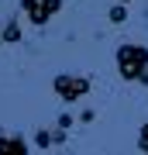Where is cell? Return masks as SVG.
Returning <instances> with one entry per match:
<instances>
[{
	"instance_id": "6da1fadb",
	"label": "cell",
	"mask_w": 148,
	"mask_h": 155,
	"mask_svg": "<svg viewBox=\"0 0 148 155\" xmlns=\"http://www.w3.org/2000/svg\"><path fill=\"white\" fill-rule=\"evenodd\" d=\"M114 62H117V72H121L124 83H141V76L148 72V45H134V41L117 45Z\"/></svg>"
},
{
	"instance_id": "7a4b0ae2",
	"label": "cell",
	"mask_w": 148,
	"mask_h": 155,
	"mask_svg": "<svg viewBox=\"0 0 148 155\" xmlns=\"http://www.w3.org/2000/svg\"><path fill=\"white\" fill-rule=\"evenodd\" d=\"M90 79L86 76H76V72H59V76L52 79V90H55V97L59 100H66V104H76V100H83L90 93Z\"/></svg>"
},
{
	"instance_id": "3957f363",
	"label": "cell",
	"mask_w": 148,
	"mask_h": 155,
	"mask_svg": "<svg viewBox=\"0 0 148 155\" xmlns=\"http://www.w3.org/2000/svg\"><path fill=\"white\" fill-rule=\"evenodd\" d=\"M21 11H24V17L35 28H45V24L62 11V0H21Z\"/></svg>"
},
{
	"instance_id": "277c9868",
	"label": "cell",
	"mask_w": 148,
	"mask_h": 155,
	"mask_svg": "<svg viewBox=\"0 0 148 155\" xmlns=\"http://www.w3.org/2000/svg\"><path fill=\"white\" fill-rule=\"evenodd\" d=\"M0 155H31L24 134H11V131H0Z\"/></svg>"
},
{
	"instance_id": "5b68a950",
	"label": "cell",
	"mask_w": 148,
	"mask_h": 155,
	"mask_svg": "<svg viewBox=\"0 0 148 155\" xmlns=\"http://www.w3.org/2000/svg\"><path fill=\"white\" fill-rule=\"evenodd\" d=\"M24 35H21V24H17V17H11V21L4 24V31H0V41L4 45H17Z\"/></svg>"
},
{
	"instance_id": "8992f818",
	"label": "cell",
	"mask_w": 148,
	"mask_h": 155,
	"mask_svg": "<svg viewBox=\"0 0 148 155\" xmlns=\"http://www.w3.org/2000/svg\"><path fill=\"white\" fill-rule=\"evenodd\" d=\"M107 21H110V24H124V21H127V7L110 4V7H107Z\"/></svg>"
},
{
	"instance_id": "52a82bcc",
	"label": "cell",
	"mask_w": 148,
	"mask_h": 155,
	"mask_svg": "<svg viewBox=\"0 0 148 155\" xmlns=\"http://www.w3.org/2000/svg\"><path fill=\"white\" fill-rule=\"evenodd\" d=\"M35 145H38V148H52V131L48 127H38V131H35Z\"/></svg>"
},
{
	"instance_id": "ba28073f",
	"label": "cell",
	"mask_w": 148,
	"mask_h": 155,
	"mask_svg": "<svg viewBox=\"0 0 148 155\" xmlns=\"http://www.w3.org/2000/svg\"><path fill=\"white\" fill-rule=\"evenodd\" d=\"M138 148H141V155H148V121L138 127Z\"/></svg>"
},
{
	"instance_id": "9c48e42d",
	"label": "cell",
	"mask_w": 148,
	"mask_h": 155,
	"mask_svg": "<svg viewBox=\"0 0 148 155\" xmlns=\"http://www.w3.org/2000/svg\"><path fill=\"white\" fill-rule=\"evenodd\" d=\"M69 124H72V114H59V131H66Z\"/></svg>"
},
{
	"instance_id": "30bf717a",
	"label": "cell",
	"mask_w": 148,
	"mask_h": 155,
	"mask_svg": "<svg viewBox=\"0 0 148 155\" xmlns=\"http://www.w3.org/2000/svg\"><path fill=\"white\" fill-rule=\"evenodd\" d=\"M79 121H83V124H90V121H97V110H83V114H79Z\"/></svg>"
},
{
	"instance_id": "8fae6325",
	"label": "cell",
	"mask_w": 148,
	"mask_h": 155,
	"mask_svg": "<svg viewBox=\"0 0 148 155\" xmlns=\"http://www.w3.org/2000/svg\"><path fill=\"white\" fill-rule=\"evenodd\" d=\"M52 145H66V131H52Z\"/></svg>"
},
{
	"instance_id": "7c38bea8",
	"label": "cell",
	"mask_w": 148,
	"mask_h": 155,
	"mask_svg": "<svg viewBox=\"0 0 148 155\" xmlns=\"http://www.w3.org/2000/svg\"><path fill=\"white\" fill-rule=\"evenodd\" d=\"M117 4H121V7H127V4H134V0H117Z\"/></svg>"
},
{
	"instance_id": "4fadbf2b",
	"label": "cell",
	"mask_w": 148,
	"mask_h": 155,
	"mask_svg": "<svg viewBox=\"0 0 148 155\" xmlns=\"http://www.w3.org/2000/svg\"><path fill=\"white\" fill-rule=\"evenodd\" d=\"M141 86H148V72H145V76H141Z\"/></svg>"
}]
</instances>
